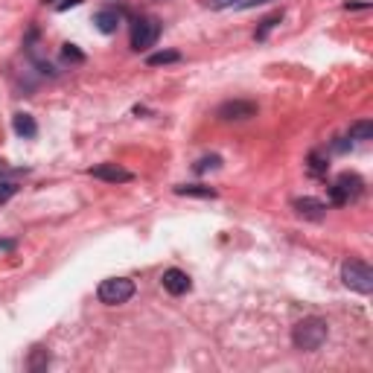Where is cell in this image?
Instances as JSON below:
<instances>
[{
	"mask_svg": "<svg viewBox=\"0 0 373 373\" xmlns=\"http://www.w3.org/2000/svg\"><path fill=\"white\" fill-rule=\"evenodd\" d=\"M350 140H359V143H365V140H373V120H359L350 125V132H347Z\"/></svg>",
	"mask_w": 373,
	"mask_h": 373,
	"instance_id": "7c38bea8",
	"label": "cell"
},
{
	"mask_svg": "<svg viewBox=\"0 0 373 373\" xmlns=\"http://www.w3.org/2000/svg\"><path fill=\"white\" fill-rule=\"evenodd\" d=\"M120 23H123V15H120V9H114V6H105L93 15V27H97L102 35H114L117 29H120Z\"/></svg>",
	"mask_w": 373,
	"mask_h": 373,
	"instance_id": "9c48e42d",
	"label": "cell"
},
{
	"mask_svg": "<svg viewBox=\"0 0 373 373\" xmlns=\"http://www.w3.org/2000/svg\"><path fill=\"white\" fill-rule=\"evenodd\" d=\"M326 335H330V326H326V321L318 318V315H309V318H303L291 326V344H295L298 350H303V353L321 350Z\"/></svg>",
	"mask_w": 373,
	"mask_h": 373,
	"instance_id": "6da1fadb",
	"label": "cell"
},
{
	"mask_svg": "<svg viewBox=\"0 0 373 373\" xmlns=\"http://www.w3.org/2000/svg\"><path fill=\"white\" fill-rule=\"evenodd\" d=\"M0 172H3V163H0Z\"/></svg>",
	"mask_w": 373,
	"mask_h": 373,
	"instance_id": "d4e9b609",
	"label": "cell"
},
{
	"mask_svg": "<svg viewBox=\"0 0 373 373\" xmlns=\"http://www.w3.org/2000/svg\"><path fill=\"white\" fill-rule=\"evenodd\" d=\"M178 195H198V198H216V190L210 186H175Z\"/></svg>",
	"mask_w": 373,
	"mask_h": 373,
	"instance_id": "e0dca14e",
	"label": "cell"
},
{
	"mask_svg": "<svg viewBox=\"0 0 373 373\" xmlns=\"http://www.w3.org/2000/svg\"><path fill=\"white\" fill-rule=\"evenodd\" d=\"M93 178H99V181H108V184H125V181H132L134 175L123 169L120 163H99V167H93L91 169Z\"/></svg>",
	"mask_w": 373,
	"mask_h": 373,
	"instance_id": "ba28073f",
	"label": "cell"
},
{
	"mask_svg": "<svg viewBox=\"0 0 373 373\" xmlns=\"http://www.w3.org/2000/svg\"><path fill=\"white\" fill-rule=\"evenodd\" d=\"M291 207H295L300 216H306V219H321L326 213V204L321 202V198H312V195L295 198V204H291Z\"/></svg>",
	"mask_w": 373,
	"mask_h": 373,
	"instance_id": "30bf717a",
	"label": "cell"
},
{
	"mask_svg": "<svg viewBox=\"0 0 373 373\" xmlns=\"http://www.w3.org/2000/svg\"><path fill=\"white\" fill-rule=\"evenodd\" d=\"M160 283H163V289H167L169 295H186V291L193 289L190 274L181 272V268H167L163 277H160Z\"/></svg>",
	"mask_w": 373,
	"mask_h": 373,
	"instance_id": "52a82bcc",
	"label": "cell"
},
{
	"mask_svg": "<svg viewBox=\"0 0 373 373\" xmlns=\"http://www.w3.org/2000/svg\"><path fill=\"white\" fill-rule=\"evenodd\" d=\"M242 0H207L210 9H228V6H239Z\"/></svg>",
	"mask_w": 373,
	"mask_h": 373,
	"instance_id": "44dd1931",
	"label": "cell"
},
{
	"mask_svg": "<svg viewBox=\"0 0 373 373\" xmlns=\"http://www.w3.org/2000/svg\"><path fill=\"white\" fill-rule=\"evenodd\" d=\"M333 149H335V152H347V149H350V137H338L335 143H333Z\"/></svg>",
	"mask_w": 373,
	"mask_h": 373,
	"instance_id": "7402d4cb",
	"label": "cell"
},
{
	"mask_svg": "<svg viewBox=\"0 0 373 373\" xmlns=\"http://www.w3.org/2000/svg\"><path fill=\"white\" fill-rule=\"evenodd\" d=\"M97 298L105 306H120V303H128L134 298V283L128 277H108L99 283Z\"/></svg>",
	"mask_w": 373,
	"mask_h": 373,
	"instance_id": "3957f363",
	"label": "cell"
},
{
	"mask_svg": "<svg viewBox=\"0 0 373 373\" xmlns=\"http://www.w3.org/2000/svg\"><path fill=\"white\" fill-rule=\"evenodd\" d=\"M79 3H82V0H64V3H58L56 9H58V12H64V9H70V6H79Z\"/></svg>",
	"mask_w": 373,
	"mask_h": 373,
	"instance_id": "cb8c5ba5",
	"label": "cell"
},
{
	"mask_svg": "<svg viewBox=\"0 0 373 373\" xmlns=\"http://www.w3.org/2000/svg\"><path fill=\"white\" fill-rule=\"evenodd\" d=\"M47 365H50V353H47L44 347H35L32 356H29V361H27V368H29V370H44Z\"/></svg>",
	"mask_w": 373,
	"mask_h": 373,
	"instance_id": "9a60e30c",
	"label": "cell"
},
{
	"mask_svg": "<svg viewBox=\"0 0 373 373\" xmlns=\"http://www.w3.org/2000/svg\"><path fill=\"white\" fill-rule=\"evenodd\" d=\"M172 62H181V53L178 50H160V53H152L146 58L149 67H160V64H172Z\"/></svg>",
	"mask_w": 373,
	"mask_h": 373,
	"instance_id": "4fadbf2b",
	"label": "cell"
},
{
	"mask_svg": "<svg viewBox=\"0 0 373 373\" xmlns=\"http://www.w3.org/2000/svg\"><path fill=\"white\" fill-rule=\"evenodd\" d=\"M361 193H365V181H361L356 172H344V175H338L330 186V202L335 207H344L350 202H356Z\"/></svg>",
	"mask_w": 373,
	"mask_h": 373,
	"instance_id": "277c9868",
	"label": "cell"
},
{
	"mask_svg": "<svg viewBox=\"0 0 373 373\" xmlns=\"http://www.w3.org/2000/svg\"><path fill=\"white\" fill-rule=\"evenodd\" d=\"M326 169H330V163H326L324 152H312V155H309V172L315 175V178H324Z\"/></svg>",
	"mask_w": 373,
	"mask_h": 373,
	"instance_id": "5bb4252c",
	"label": "cell"
},
{
	"mask_svg": "<svg viewBox=\"0 0 373 373\" xmlns=\"http://www.w3.org/2000/svg\"><path fill=\"white\" fill-rule=\"evenodd\" d=\"M280 21H283V12H272V15H268V18H263V21H260V23H263V27H260V29H256V41H263V38H265V35H268V32H272V29L277 27V23H280Z\"/></svg>",
	"mask_w": 373,
	"mask_h": 373,
	"instance_id": "2e32d148",
	"label": "cell"
},
{
	"mask_svg": "<svg viewBox=\"0 0 373 373\" xmlns=\"http://www.w3.org/2000/svg\"><path fill=\"white\" fill-rule=\"evenodd\" d=\"M216 117L219 120H248V117H256V102H248V99H228L221 102L216 108Z\"/></svg>",
	"mask_w": 373,
	"mask_h": 373,
	"instance_id": "8992f818",
	"label": "cell"
},
{
	"mask_svg": "<svg viewBox=\"0 0 373 373\" xmlns=\"http://www.w3.org/2000/svg\"><path fill=\"white\" fill-rule=\"evenodd\" d=\"M15 193H18V184H12V181L9 184H0V204H6Z\"/></svg>",
	"mask_w": 373,
	"mask_h": 373,
	"instance_id": "ffe728a7",
	"label": "cell"
},
{
	"mask_svg": "<svg viewBox=\"0 0 373 373\" xmlns=\"http://www.w3.org/2000/svg\"><path fill=\"white\" fill-rule=\"evenodd\" d=\"M341 280L347 289L359 291V295H370L373 291V268L365 260H347L341 265Z\"/></svg>",
	"mask_w": 373,
	"mask_h": 373,
	"instance_id": "7a4b0ae2",
	"label": "cell"
},
{
	"mask_svg": "<svg viewBox=\"0 0 373 373\" xmlns=\"http://www.w3.org/2000/svg\"><path fill=\"white\" fill-rule=\"evenodd\" d=\"M158 35H160V23L155 18H137L132 23V47L137 53L149 50V47L158 44Z\"/></svg>",
	"mask_w": 373,
	"mask_h": 373,
	"instance_id": "5b68a950",
	"label": "cell"
},
{
	"mask_svg": "<svg viewBox=\"0 0 373 373\" xmlns=\"http://www.w3.org/2000/svg\"><path fill=\"white\" fill-rule=\"evenodd\" d=\"M263 3H268V0H242L239 9H254V6H263Z\"/></svg>",
	"mask_w": 373,
	"mask_h": 373,
	"instance_id": "603a6c76",
	"label": "cell"
},
{
	"mask_svg": "<svg viewBox=\"0 0 373 373\" xmlns=\"http://www.w3.org/2000/svg\"><path fill=\"white\" fill-rule=\"evenodd\" d=\"M12 128H15L18 137H27V140H32L35 134H38V125H35L32 114H23V111L12 117Z\"/></svg>",
	"mask_w": 373,
	"mask_h": 373,
	"instance_id": "8fae6325",
	"label": "cell"
},
{
	"mask_svg": "<svg viewBox=\"0 0 373 373\" xmlns=\"http://www.w3.org/2000/svg\"><path fill=\"white\" fill-rule=\"evenodd\" d=\"M221 167V158L219 155H207L195 163V172H207V169H219Z\"/></svg>",
	"mask_w": 373,
	"mask_h": 373,
	"instance_id": "ac0fdd59",
	"label": "cell"
},
{
	"mask_svg": "<svg viewBox=\"0 0 373 373\" xmlns=\"http://www.w3.org/2000/svg\"><path fill=\"white\" fill-rule=\"evenodd\" d=\"M62 56L67 58V62H73V64H82V62H85V56H82V53L76 50V44H64Z\"/></svg>",
	"mask_w": 373,
	"mask_h": 373,
	"instance_id": "d6986e66",
	"label": "cell"
}]
</instances>
